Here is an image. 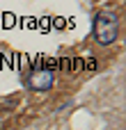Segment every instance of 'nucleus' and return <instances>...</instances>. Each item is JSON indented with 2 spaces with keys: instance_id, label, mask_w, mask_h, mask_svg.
Segmentation results:
<instances>
[{
  "instance_id": "1",
  "label": "nucleus",
  "mask_w": 126,
  "mask_h": 130,
  "mask_svg": "<svg viewBox=\"0 0 126 130\" xmlns=\"http://www.w3.org/2000/svg\"><path fill=\"white\" fill-rule=\"evenodd\" d=\"M117 34H119V18L110 11L99 14L96 21H94V39L101 46H108L117 39Z\"/></svg>"
},
{
  "instance_id": "2",
  "label": "nucleus",
  "mask_w": 126,
  "mask_h": 130,
  "mask_svg": "<svg viewBox=\"0 0 126 130\" xmlns=\"http://www.w3.org/2000/svg\"><path fill=\"white\" fill-rule=\"evenodd\" d=\"M53 71H48V69H32V71H28L25 75H23V82L30 87V89H51V85H53Z\"/></svg>"
}]
</instances>
